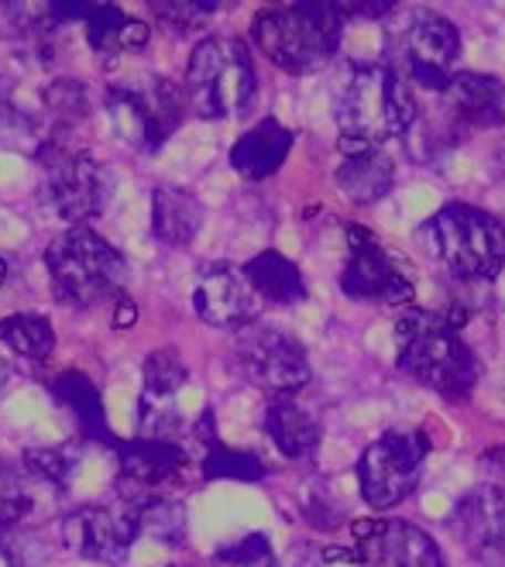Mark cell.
<instances>
[{"label": "cell", "instance_id": "obj_1", "mask_svg": "<svg viewBox=\"0 0 505 567\" xmlns=\"http://www.w3.org/2000/svg\"><path fill=\"white\" fill-rule=\"evenodd\" d=\"M416 96L385 62H361L351 70L341 104H337V127L341 148H382L385 142L406 135L416 124Z\"/></svg>", "mask_w": 505, "mask_h": 567}, {"label": "cell", "instance_id": "obj_2", "mask_svg": "<svg viewBox=\"0 0 505 567\" xmlns=\"http://www.w3.org/2000/svg\"><path fill=\"white\" fill-rule=\"evenodd\" d=\"M395 341H399V369L413 375L430 392L451 399V403H464L475 392L482 379V364L475 358L451 320L410 310L395 323Z\"/></svg>", "mask_w": 505, "mask_h": 567}, {"label": "cell", "instance_id": "obj_3", "mask_svg": "<svg viewBox=\"0 0 505 567\" xmlns=\"http://www.w3.org/2000/svg\"><path fill=\"white\" fill-rule=\"evenodd\" d=\"M351 4H289L268 8L251 21V39L261 55L292 76L317 73L341 45Z\"/></svg>", "mask_w": 505, "mask_h": 567}, {"label": "cell", "instance_id": "obj_4", "mask_svg": "<svg viewBox=\"0 0 505 567\" xmlns=\"http://www.w3.org/2000/svg\"><path fill=\"white\" fill-rule=\"evenodd\" d=\"M416 241L454 279L488 282L505 265V220L488 210L451 204L416 227Z\"/></svg>", "mask_w": 505, "mask_h": 567}, {"label": "cell", "instance_id": "obj_5", "mask_svg": "<svg viewBox=\"0 0 505 567\" xmlns=\"http://www.w3.org/2000/svg\"><path fill=\"white\" fill-rule=\"evenodd\" d=\"M52 296L62 307H96L117 296L127 279L124 255L90 227H70L45 251Z\"/></svg>", "mask_w": 505, "mask_h": 567}, {"label": "cell", "instance_id": "obj_6", "mask_svg": "<svg viewBox=\"0 0 505 567\" xmlns=\"http://www.w3.org/2000/svg\"><path fill=\"white\" fill-rule=\"evenodd\" d=\"M255 90L258 76L245 42L210 35L193 49L183 76V93L196 117L220 121L241 114L255 100Z\"/></svg>", "mask_w": 505, "mask_h": 567}, {"label": "cell", "instance_id": "obj_7", "mask_svg": "<svg viewBox=\"0 0 505 567\" xmlns=\"http://www.w3.org/2000/svg\"><path fill=\"white\" fill-rule=\"evenodd\" d=\"M461 59V35L454 21L436 11L410 8L395 11L385 28V65L423 90L444 93L454 80V65Z\"/></svg>", "mask_w": 505, "mask_h": 567}, {"label": "cell", "instance_id": "obj_8", "mask_svg": "<svg viewBox=\"0 0 505 567\" xmlns=\"http://www.w3.org/2000/svg\"><path fill=\"white\" fill-rule=\"evenodd\" d=\"M186 111V93L165 76H138L107 86V114L114 131L142 152H158L183 124Z\"/></svg>", "mask_w": 505, "mask_h": 567}, {"label": "cell", "instance_id": "obj_9", "mask_svg": "<svg viewBox=\"0 0 505 567\" xmlns=\"http://www.w3.org/2000/svg\"><path fill=\"white\" fill-rule=\"evenodd\" d=\"M42 165V189L45 199L73 227H86V220L100 217L107 207L111 176L90 152L73 148L70 138H49L35 152Z\"/></svg>", "mask_w": 505, "mask_h": 567}, {"label": "cell", "instance_id": "obj_10", "mask_svg": "<svg viewBox=\"0 0 505 567\" xmlns=\"http://www.w3.org/2000/svg\"><path fill=\"white\" fill-rule=\"evenodd\" d=\"M234 354L245 379L261 389L272 403L279 399H296L310 385V358L292 333L265 323H248L234 338Z\"/></svg>", "mask_w": 505, "mask_h": 567}, {"label": "cell", "instance_id": "obj_11", "mask_svg": "<svg viewBox=\"0 0 505 567\" xmlns=\"http://www.w3.org/2000/svg\"><path fill=\"white\" fill-rule=\"evenodd\" d=\"M430 454V441L420 430H389L379 441L364 447L358 461L361 498L372 509L385 513L410 498L420 485L423 461Z\"/></svg>", "mask_w": 505, "mask_h": 567}, {"label": "cell", "instance_id": "obj_12", "mask_svg": "<svg viewBox=\"0 0 505 567\" xmlns=\"http://www.w3.org/2000/svg\"><path fill=\"white\" fill-rule=\"evenodd\" d=\"M138 513L127 503L117 506H80L62 516V544L83 560L124 564L138 540Z\"/></svg>", "mask_w": 505, "mask_h": 567}, {"label": "cell", "instance_id": "obj_13", "mask_svg": "<svg viewBox=\"0 0 505 567\" xmlns=\"http://www.w3.org/2000/svg\"><path fill=\"white\" fill-rule=\"evenodd\" d=\"M189 372L173 348L152 351L145 358V379L138 395V437L145 441H176L186 430L179 392L186 389Z\"/></svg>", "mask_w": 505, "mask_h": 567}, {"label": "cell", "instance_id": "obj_14", "mask_svg": "<svg viewBox=\"0 0 505 567\" xmlns=\"http://www.w3.org/2000/svg\"><path fill=\"white\" fill-rule=\"evenodd\" d=\"M341 292L358 299V303H379V307H406L413 303V282L399 265L385 255V248L364 235L351 230V251L341 272Z\"/></svg>", "mask_w": 505, "mask_h": 567}, {"label": "cell", "instance_id": "obj_15", "mask_svg": "<svg viewBox=\"0 0 505 567\" xmlns=\"http://www.w3.org/2000/svg\"><path fill=\"white\" fill-rule=\"evenodd\" d=\"M114 454L121 464L117 495L127 506H138L152 495H162V488L176 482L189 464V454L176 441H117Z\"/></svg>", "mask_w": 505, "mask_h": 567}, {"label": "cell", "instance_id": "obj_16", "mask_svg": "<svg viewBox=\"0 0 505 567\" xmlns=\"http://www.w3.org/2000/svg\"><path fill=\"white\" fill-rule=\"evenodd\" d=\"M193 310L210 327L241 330L248 323H258L261 296L251 289L245 269L227 261H214L199 269V279L193 289Z\"/></svg>", "mask_w": 505, "mask_h": 567}, {"label": "cell", "instance_id": "obj_17", "mask_svg": "<svg viewBox=\"0 0 505 567\" xmlns=\"http://www.w3.org/2000/svg\"><path fill=\"white\" fill-rule=\"evenodd\" d=\"M454 537L482 564H505V492L498 485H478L451 513Z\"/></svg>", "mask_w": 505, "mask_h": 567}, {"label": "cell", "instance_id": "obj_18", "mask_svg": "<svg viewBox=\"0 0 505 567\" xmlns=\"http://www.w3.org/2000/svg\"><path fill=\"white\" fill-rule=\"evenodd\" d=\"M364 567H444L441 547L406 519H379L358 526Z\"/></svg>", "mask_w": 505, "mask_h": 567}, {"label": "cell", "instance_id": "obj_19", "mask_svg": "<svg viewBox=\"0 0 505 567\" xmlns=\"http://www.w3.org/2000/svg\"><path fill=\"white\" fill-rule=\"evenodd\" d=\"M59 24L83 21L90 49L114 55V52H138L148 45V24L127 18L114 4H49Z\"/></svg>", "mask_w": 505, "mask_h": 567}, {"label": "cell", "instance_id": "obj_20", "mask_svg": "<svg viewBox=\"0 0 505 567\" xmlns=\"http://www.w3.org/2000/svg\"><path fill=\"white\" fill-rule=\"evenodd\" d=\"M444 111L461 127H498L505 124V83L488 73H454L447 83Z\"/></svg>", "mask_w": 505, "mask_h": 567}, {"label": "cell", "instance_id": "obj_21", "mask_svg": "<svg viewBox=\"0 0 505 567\" xmlns=\"http://www.w3.org/2000/svg\"><path fill=\"white\" fill-rule=\"evenodd\" d=\"M341 165H337V186L358 207L379 204L395 186V162L385 148H341Z\"/></svg>", "mask_w": 505, "mask_h": 567}, {"label": "cell", "instance_id": "obj_22", "mask_svg": "<svg viewBox=\"0 0 505 567\" xmlns=\"http://www.w3.org/2000/svg\"><path fill=\"white\" fill-rule=\"evenodd\" d=\"M289 148H292V131L282 127L276 117H265L261 124H255L234 142L230 165H234V173H241L245 179H268L272 173H279Z\"/></svg>", "mask_w": 505, "mask_h": 567}, {"label": "cell", "instance_id": "obj_23", "mask_svg": "<svg viewBox=\"0 0 505 567\" xmlns=\"http://www.w3.org/2000/svg\"><path fill=\"white\" fill-rule=\"evenodd\" d=\"M52 395H55V403L62 406V410H70L73 413V420H76V426H80V437L83 441H93V444H104V447H117V437L111 433V426H107V416H104V403H100V392H96V385L83 375V372H76V369H70V372H59L55 379H52Z\"/></svg>", "mask_w": 505, "mask_h": 567}, {"label": "cell", "instance_id": "obj_24", "mask_svg": "<svg viewBox=\"0 0 505 567\" xmlns=\"http://www.w3.org/2000/svg\"><path fill=\"white\" fill-rule=\"evenodd\" d=\"M204 227V204L183 186H158L152 193V235L168 248H186Z\"/></svg>", "mask_w": 505, "mask_h": 567}, {"label": "cell", "instance_id": "obj_25", "mask_svg": "<svg viewBox=\"0 0 505 567\" xmlns=\"http://www.w3.org/2000/svg\"><path fill=\"white\" fill-rule=\"evenodd\" d=\"M245 276L251 289L261 296V303L272 307H296L307 299V282H302L299 265L279 255L276 248L258 251L251 261H245Z\"/></svg>", "mask_w": 505, "mask_h": 567}, {"label": "cell", "instance_id": "obj_26", "mask_svg": "<svg viewBox=\"0 0 505 567\" xmlns=\"http://www.w3.org/2000/svg\"><path fill=\"white\" fill-rule=\"evenodd\" d=\"M265 433L272 437L279 454L302 461L320 447L323 426L310 410H302L296 399H279V403H272L265 413Z\"/></svg>", "mask_w": 505, "mask_h": 567}, {"label": "cell", "instance_id": "obj_27", "mask_svg": "<svg viewBox=\"0 0 505 567\" xmlns=\"http://www.w3.org/2000/svg\"><path fill=\"white\" fill-rule=\"evenodd\" d=\"M193 433H196V441L207 447L204 461H199V472H204V478H238V482H258V478H265V464L255 454L234 451V447L220 444L217 430H214V413L210 410L196 420Z\"/></svg>", "mask_w": 505, "mask_h": 567}, {"label": "cell", "instance_id": "obj_28", "mask_svg": "<svg viewBox=\"0 0 505 567\" xmlns=\"http://www.w3.org/2000/svg\"><path fill=\"white\" fill-rule=\"evenodd\" d=\"M8 21H11V31L18 39V49L31 59L39 62H49L55 59V42H59V21L52 18L49 4L45 8H35V4H11L4 8Z\"/></svg>", "mask_w": 505, "mask_h": 567}, {"label": "cell", "instance_id": "obj_29", "mask_svg": "<svg viewBox=\"0 0 505 567\" xmlns=\"http://www.w3.org/2000/svg\"><path fill=\"white\" fill-rule=\"evenodd\" d=\"M21 468L28 478H35L55 492H65L80 468V447L76 444H52V447H28L21 454Z\"/></svg>", "mask_w": 505, "mask_h": 567}, {"label": "cell", "instance_id": "obj_30", "mask_svg": "<svg viewBox=\"0 0 505 567\" xmlns=\"http://www.w3.org/2000/svg\"><path fill=\"white\" fill-rule=\"evenodd\" d=\"M0 341L28 361H45L55 348V333L39 313H11L0 320Z\"/></svg>", "mask_w": 505, "mask_h": 567}, {"label": "cell", "instance_id": "obj_31", "mask_svg": "<svg viewBox=\"0 0 505 567\" xmlns=\"http://www.w3.org/2000/svg\"><path fill=\"white\" fill-rule=\"evenodd\" d=\"M138 513V526L148 537H155L158 544H168V547H179L186 540V509L176 503V498L168 495H152L145 503L131 506Z\"/></svg>", "mask_w": 505, "mask_h": 567}, {"label": "cell", "instance_id": "obj_32", "mask_svg": "<svg viewBox=\"0 0 505 567\" xmlns=\"http://www.w3.org/2000/svg\"><path fill=\"white\" fill-rule=\"evenodd\" d=\"M24 478H28L24 468H14V464L0 457V544H4L11 533H18L31 513V495H28Z\"/></svg>", "mask_w": 505, "mask_h": 567}, {"label": "cell", "instance_id": "obj_33", "mask_svg": "<svg viewBox=\"0 0 505 567\" xmlns=\"http://www.w3.org/2000/svg\"><path fill=\"white\" fill-rule=\"evenodd\" d=\"M214 564L217 567H272L276 557H272V544H268L265 533H248V537L220 547L214 554Z\"/></svg>", "mask_w": 505, "mask_h": 567}, {"label": "cell", "instance_id": "obj_34", "mask_svg": "<svg viewBox=\"0 0 505 567\" xmlns=\"http://www.w3.org/2000/svg\"><path fill=\"white\" fill-rule=\"evenodd\" d=\"M155 14L173 28V31H189L204 21L207 14H214L220 4H193V0H162V4H152Z\"/></svg>", "mask_w": 505, "mask_h": 567}, {"label": "cell", "instance_id": "obj_35", "mask_svg": "<svg viewBox=\"0 0 505 567\" xmlns=\"http://www.w3.org/2000/svg\"><path fill=\"white\" fill-rule=\"evenodd\" d=\"M485 464H488L492 472L505 475V447H495V451H488V454H485Z\"/></svg>", "mask_w": 505, "mask_h": 567}, {"label": "cell", "instance_id": "obj_36", "mask_svg": "<svg viewBox=\"0 0 505 567\" xmlns=\"http://www.w3.org/2000/svg\"><path fill=\"white\" fill-rule=\"evenodd\" d=\"M134 317H138V310H134V307L127 303V299H121V310H117L114 323H117V327H127V323H131Z\"/></svg>", "mask_w": 505, "mask_h": 567}, {"label": "cell", "instance_id": "obj_37", "mask_svg": "<svg viewBox=\"0 0 505 567\" xmlns=\"http://www.w3.org/2000/svg\"><path fill=\"white\" fill-rule=\"evenodd\" d=\"M8 276H11V265H8V258H0V286L8 282Z\"/></svg>", "mask_w": 505, "mask_h": 567}, {"label": "cell", "instance_id": "obj_38", "mask_svg": "<svg viewBox=\"0 0 505 567\" xmlns=\"http://www.w3.org/2000/svg\"><path fill=\"white\" fill-rule=\"evenodd\" d=\"M4 385H8V364L0 358V392H4Z\"/></svg>", "mask_w": 505, "mask_h": 567}, {"label": "cell", "instance_id": "obj_39", "mask_svg": "<svg viewBox=\"0 0 505 567\" xmlns=\"http://www.w3.org/2000/svg\"><path fill=\"white\" fill-rule=\"evenodd\" d=\"M498 158H502V169H505V145H502V152H498Z\"/></svg>", "mask_w": 505, "mask_h": 567}]
</instances>
